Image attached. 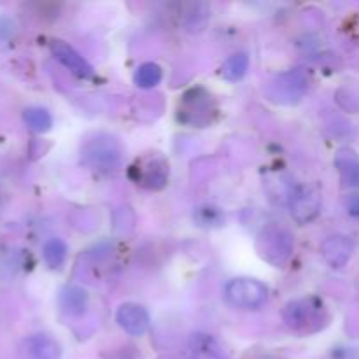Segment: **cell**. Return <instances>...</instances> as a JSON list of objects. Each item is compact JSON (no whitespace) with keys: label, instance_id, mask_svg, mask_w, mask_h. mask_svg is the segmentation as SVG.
I'll return each instance as SVG.
<instances>
[{"label":"cell","instance_id":"cell-15","mask_svg":"<svg viewBox=\"0 0 359 359\" xmlns=\"http://www.w3.org/2000/svg\"><path fill=\"white\" fill-rule=\"evenodd\" d=\"M249 69V56L245 53H237L230 56L221 67V74L228 81H238L245 76Z\"/></svg>","mask_w":359,"mask_h":359},{"label":"cell","instance_id":"cell-6","mask_svg":"<svg viewBox=\"0 0 359 359\" xmlns=\"http://www.w3.org/2000/svg\"><path fill=\"white\" fill-rule=\"evenodd\" d=\"M321 195L314 186L300 184L291 191L290 212L298 224H309L321 212Z\"/></svg>","mask_w":359,"mask_h":359},{"label":"cell","instance_id":"cell-20","mask_svg":"<svg viewBox=\"0 0 359 359\" xmlns=\"http://www.w3.org/2000/svg\"><path fill=\"white\" fill-rule=\"evenodd\" d=\"M347 210H349L353 216H359V195H353L347 202Z\"/></svg>","mask_w":359,"mask_h":359},{"label":"cell","instance_id":"cell-10","mask_svg":"<svg viewBox=\"0 0 359 359\" xmlns=\"http://www.w3.org/2000/svg\"><path fill=\"white\" fill-rule=\"evenodd\" d=\"M51 51L53 55H55V58L58 60L63 67H67L70 72L76 74L77 77L86 79V77L93 76V69H91L90 63H88L72 46L67 44V42L55 41L51 44Z\"/></svg>","mask_w":359,"mask_h":359},{"label":"cell","instance_id":"cell-16","mask_svg":"<svg viewBox=\"0 0 359 359\" xmlns=\"http://www.w3.org/2000/svg\"><path fill=\"white\" fill-rule=\"evenodd\" d=\"M42 256H44V262L48 263L49 269H60L65 263L67 244L60 238H51L44 244Z\"/></svg>","mask_w":359,"mask_h":359},{"label":"cell","instance_id":"cell-1","mask_svg":"<svg viewBox=\"0 0 359 359\" xmlns=\"http://www.w3.org/2000/svg\"><path fill=\"white\" fill-rule=\"evenodd\" d=\"M284 323L297 333L319 332L326 325V309L316 297L293 300L284 307Z\"/></svg>","mask_w":359,"mask_h":359},{"label":"cell","instance_id":"cell-14","mask_svg":"<svg viewBox=\"0 0 359 359\" xmlns=\"http://www.w3.org/2000/svg\"><path fill=\"white\" fill-rule=\"evenodd\" d=\"M60 304H62L63 311L70 316H79L83 314L84 309L88 305V294L86 291L81 290V287L70 286L65 287L60 297Z\"/></svg>","mask_w":359,"mask_h":359},{"label":"cell","instance_id":"cell-9","mask_svg":"<svg viewBox=\"0 0 359 359\" xmlns=\"http://www.w3.org/2000/svg\"><path fill=\"white\" fill-rule=\"evenodd\" d=\"M116 321L133 337H140L149 330V314L137 304H123L116 312Z\"/></svg>","mask_w":359,"mask_h":359},{"label":"cell","instance_id":"cell-17","mask_svg":"<svg viewBox=\"0 0 359 359\" xmlns=\"http://www.w3.org/2000/svg\"><path fill=\"white\" fill-rule=\"evenodd\" d=\"M23 119L28 125V128L37 133L48 132L53 126V118L46 109L42 107H30L23 112Z\"/></svg>","mask_w":359,"mask_h":359},{"label":"cell","instance_id":"cell-3","mask_svg":"<svg viewBox=\"0 0 359 359\" xmlns=\"http://www.w3.org/2000/svg\"><path fill=\"white\" fill-rule=\"evenodd\" d=\"M224 297L231 307L242 309V311H256L266 304L269 290L259 280L241 277V279H233L226 284Z\"/></svg>","mask_w":359,"mask_h":359},{"label":"cell","instance_id":"cell-19","mask_svg":"<svg viewBox=\"0 0 359 359\" xmlns=\"http://www.w3.org/2000/svg\"><path fill=\"white\" fill-rule=\"evenodd\" d=\"M337 165L347 184H359V165L353 156H344V153H340V156L337 158Z\"/></svg>","mask_w":359,"mask_h":359},{"label":"cell","instance_id":"cell-8","mask_svg":"<svg viewBox=\"0 0 359 359\" xmlns=\"http://www.w3.org/2000/svg\"><path fill=\"white\" fill-rule=\"evenodd\" d=\"M181 116L184 121L191 123V125H203L209 121V114L212 112V105H210V95L205 93L203 90L196 88V90L188 91L184 95L181 107Z\"/></svg>","mask_w":359,"mask_h":359},{"label":"cell","instance_id":"cell-4","mask_svg":"<svg viewBox=\"0 0 359 359\" xmlns=\"http://www.w3.org/2000/svg\"><path fill=\"white\" fill-rule=\"evenodd\" d=\"M83 158L93 170L111 172L119 165L121 147L112 137L98 135L88 140L86 146L83 147Z\"/></svg>","mask_w":359,"mask_h":359},{"label":"cell","instance_id":"cell-13","mask_svg":"<svg viewBox=\"0 0 359 359\" xmlns=\"http://www.w3.org/2000/svg\"><path fill=\"white\" fill-rule=\"evenodd\" d=\"M27 349L34 359H60L62 347L49 335H34L27 340Z\"/></svg>","mask_w":359,"mask_h":359},{"label":"cell","instance_id":"cell-12","mask_svg":"<svg viewBox=\"0 0 359 359\" xmlns=\"http://www.w3.org/2000/svg\"><path fill=\"white\" fill-rule=\"evenodd\" d=\"M323 258L333 266V269H340L347 263L351 258V242L342 235H335V237H328L321 244Z\"/></svg>","mask_w":359,"mask_h":359},{"label":"cell","instance_id":"cell-2","mask_svg":"<svg viewBox=\"0 0 359 359\" xmlns=\"http://www.w3.org/2000/svg\"><path fill=\"white\" fill-rule=\"evenodd\" d=\"M293 235L279 224H269L256 238V251L273 266L286 265L293 255Z\"/></svg>","mask_w":359,"mask_h":359},{"label":"cell","instance_id":"cell-5","mask_svg":"<svg viewBox=\"0 0 359 359\" xmlns=\"http://www.w3.org/2000/svg\"><path fill=\"white\" fill-rule=\"evenodd\" d=\"M309 90V77L304 70L294 69L280 74L273 83H270L269 95L272 100L280 102V104H294Z\"/></svg>","mask_w":359,"mask_h":359},{"label":"cell","instance_id":"cell-7","mask_svg":"<svg viewBox=\"0 0 359 359\" xmlns=\"http://www.w3.org/2000/svg\"><path fill=\"white\" fill-rule=\"evenodd\" d=\"M133 172H137V184L147 189H161L168 181V163L161 156L142 158L132 167Z\"/></svg>","mask_w":359,"mask_h":359},{"label":"cell","instance_id":"cell-11","mask_svg":"<svg viewBox=\"0 0 359 359\" xmlns=\"http://www.w3.org/2000/svg\"><path fill=\"white\" fill-rule=\"evenodd\" d=\"M188 359H230V356L212 335L195 333L188 342Z\"/></svg>","mask_w":359,"mask_h":359},{"label":"cell","instance_id":"cell-18","mask_svg":"<svg viewBox=\"0 0 359 359\" xmlns=\"http://www.w3.org/2000/svg\"><path fill=\"white\" fill-rule=\"evenodd\" d=\"M161 69L156 65V63H144L137 69L135 72V84L139 88H154L156 84H160L161 81Z\"/></svg>","mask_w":359,"mask_h":359}]
</instances>
